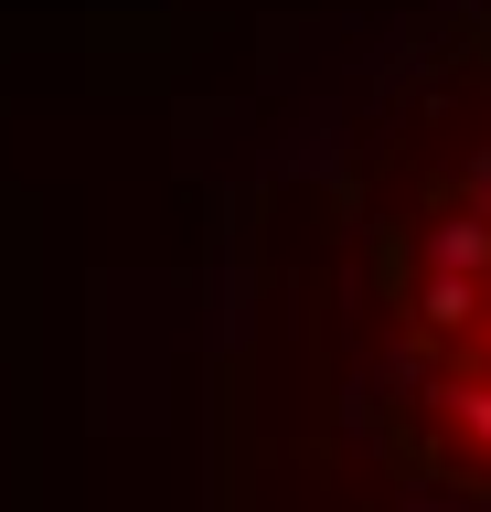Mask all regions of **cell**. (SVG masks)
I'll use <instances>...</instances> for the list:
<instances>
[{
	"label": "cell",
	"instance_id": "obj_1",
	"mask_svg": "<svg viewBox=\"0 0 491 512\" xmlns=\"http://www.w3.org/2000/svg\"><path fill=\"white\" fill-rule=\"evenodd\" d=\"M299 459L353 512H491V0H449L299 182Z\"/></svg>",
	"mask_w": 491,
	"mask_h": 512
}]
</instances>
